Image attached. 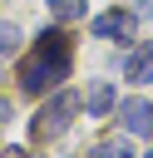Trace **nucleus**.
<instances>
[{"instance_id":"1","label":"nucleus","mask_w":153,"mask_h":158,"mask_svg":"<svg viewBox=\"0 0 153 158\" xmlns=\"http://www.w3.org/2000/svg\"><path fill=\"white\" fill-rule=\"evenodd\" d=\"M69 64H74L69 35H64V30H44L39 44L30 49V59L20 64V84H25V94H44V89H54L59 79H69Z\"/></svg>"},{"instance_id":"2","label":"nucleus","mask_w":153,"mask_h":158,"mask_svg":"<svg viewBox=\"0 0 153 158\" xmlns=\"http://www.w3.org/2000/svg\"><path fill=\"white\" fill-rule=\"evenodd\" d=\"M84 109V99L74 94V89H54L44 104H39V114H35V123H30V138L35 143H49V138H59L69 123H74V114Z\"/></svg>"},{"instance_id":"3","label":"nucleus","mask_w":153,"mask_h":158,"mask_svg":"<svg viewBox=\"0 0 153 158\" xmlns=\"http://www.w3.org/2000/svg\"><path fill=\"white\" fill-rule=\"evenodd\" d=\"M133 20H138L133 10H104V15H94L89 30H94L99 40H128V35H133Z\"/></svg>"},{"instance_id":"4","label":"nucleus","mask_w":153,"mask_h":158,"mask_svg":"<svg viewBox=\"0 0 153 158\" xmlns=\"http://www.w3.org/2000/svg\"><path fill=\"white\" fill-rule=\"evenodd\" d=\"M118 118H123V133H153V104L148 99H123Z\"/></svg>"},{"instance_id":"5","label":"nucleus","mask_w":153,"mask_h":158,"mask_svg":"<svg viewBox=\"0 0 153 158\" xmlns=\"http://www.w3.org/2000/svg\"><path fill=\"white\" fill-rule=\"evenodd\" d=\"M123 79H128V84H153V40H143V44L123 59Z\"/></svg>"},{"instance_id":"6","label":"nucleus","mask_w":153,"mask_h":158,"mask_svg":"<svg viewBox=\"0 0 153 158\" xmlns=\"http://www.w3.org/2000/svg\"><path fill=\"white\" fill-rule=\"evenodd\" d=\"M84 109H89L94 118H104V114L114 109V84H109V79H94V84H89V99H84Z\"/></svg>"},{"instance_id":"7","label":"nucleus","mask_w":153,"mask_h":158,"mask_svg":"<svg viewBox=\"0 0 153 158\" xmlns=\"http://www.w3.org/2000/svg\"><path fill=\"white\" fill-rule=\"evenodd\" d=\"M89 158H138V153H133V143H128V138H104Z\"/></svg>"},{"instance_id":"8","label":"nucleus","mask_w":153,"mask_h":158,"mask_svg":"<svg viewBox=\"0 0 153 158\" xmlns=\"http://www.w3.org/2000/svg\"><path fill=\"white\" fill-rule=\"evenodd\" d=\"M49 10H54V20H79L84 0H49Z\"/></svg>"},{"instance_id":"9","label":"nucleus","mask_w":153,"mask_h":158,"mask_svg":"<svg viewBox=\"0 0 153 158\" xmlns=\"http://www.w3.org/2000/svg\"><path fill=\"white\" fill-rule=\"evenodd\" d=\"M15 49H20V25L0 20V54H15Z\"/></svg>"},{"instance_id":"10","label":"nucleus","mask_w":153,"mask_h":158,"mask_svg":"<svg viewBox=\"0 0 153 158\" xmlns=\"http://www.w3.org/2000/svg\"><path fill=\"white\" fill-rule=\"evenodd\" d=\"M0 118H10V99H0Z\"/></svg>"},{"instance_id":"11","label":"nucleus","mask_w":153,"mask_h":158,"mask_svg":"<svg viewBox=\"0 0 153 158\" xmlns=\"http://www.w3.org/2000/svg\"><path fill=\"white\" fill-rule=\"evenodd\" d=\"M143 158H153V148H148V153H143Z\"/></svg>"}]
</instances>
